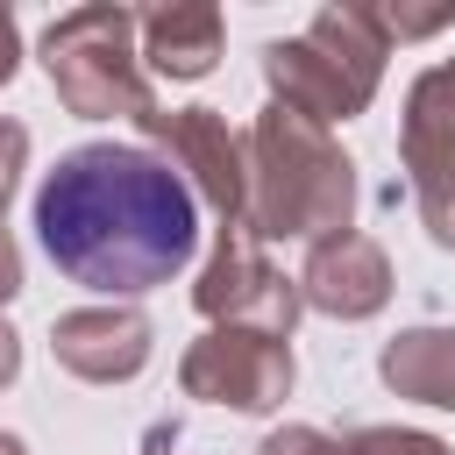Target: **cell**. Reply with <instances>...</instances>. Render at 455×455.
<instances>
[{
  "label": "cell",
  "mask_w": 455,
  "mask_h": 455,
  "mask_svg": "<svg viewBox=\"0 0 455 455\" xmlns=\"http://www.w3.org/2000/svg\"><path fill=\"white\" fill-rule=\"evenodd\" d=\"M192 313H199L206 327H256V334L291 341L306 299H299V277H284V270L263 256L256 228L242 220V228H220V235H213V256H206V270H199V284H192Z\"/></svg>",
  "instance_id": "cell-6"
},
{
  "label": "cell",
  "mask_w": 455,
  "mask_h": 455,
  "mask_svg": "<svg viewBox=\"0 0 455 455\" xmlns=\"http://www.w3.org/2000/svg\"><path fill=\"white\" fill-rule=\"evenodd\" d=\"M21 171H28V128L14 114H0V213H7L14 185H21Z\"/></svg>",
  "instance_id": "cell-16"
},
{
  "label": "cell",
  "mask_w": 455,
  "mask_h": 455,
  "mask_svg": "<svg viewBox=\"0 0 455 455\" xmlns=\"http://www.w3.org/2000/svg\"><path fill=\"white\" fill-rule=\"evenodd\" d=\"M14 291H21V249L7 235V220H0V306H14Z\"/></svg>",
  "instance_id": "cell-18"
},
{
  "label": "cell",
  "mask_w": 455,
  "mask_h": 455,
  "mask_svg": "<svg viewBox=\"0 0 455 455\" xmlns=\"http://www.w3.org/2000/svg\"><path fill=\"white\" fill-rule=\"evenodd\" d=\"M256 455H341V441L320 434V427H306V419H284V427H270L256 441Z\"/></svg>",
  "instance_id": "cell-15"
},
{
  "label": "cell",
  "mask_w": 455,
  "mask_h": 455,
  "mask_svg": "<svg viewBox=\"0 0 455 455\" xmlns=\"http://www.w3.org/2000/svg\"><path fill=\"white\" fill-rule=\"evenodd\" d=\"M43 256L107 306L171 284L199 249L192 185L142 142H78L36 185Z\"/></svg>",
  "instance_id": "cell-1"
},
{
  "label": "cell",
  "mask_w": 455,
  "mask_h": 455,
  "mask_svg": "<svg viewBox=\"0 0 455 455\" xmlns=\"http://www.w3.org/2000/svg\"><path fill=\"white\" fill-rule=\"evenodd\" d=\"M448 71H455V57H448Z\"/></svg>",
  "instance_id": "cell-22"
},
{
  "label": "cell",
  "mask_w": 455,
  "mask_h": 455,
  "mask_svg": "<svg viewBox=\"0 0 455 455\" xmlns=\"http://www.w3.org/2000/svg\"><path fill=\"white\" fill-rule=\"evenodd\" d=\"M355 220V164L334 128L263 107L249 121V228L256 242H327Z\"/></svg>",
  "instance_id": "cell-2"
},
{
  "label": "cell",
  "mask_w": 455,
  "mask_h": 455,
  "mask_svg": "<svg viewBox=\"0 0 455 455\" xmlns=\"http://www.w3.org/2000/svg\"><path fill=\"white\" fill-rule=\"evenodd\" d=\"M57 100L78 114V121H114V114H149L156 92H149V71H142V14L135 7H114V0H92V7H64L43 43H36Z\"/></svg>",
  "instance_id": "cell-4"
},
{
  "label": "cell",
  "mask_w": 455,
  "mask_h": 455,
  "mask_svg": "<svg viewBox=\"0 0 455 455\" xmlns=\"http://www.w3.org/2000/svg\"><path fill=\"white\" fill-rule=\"evenodd\" d=\"M135 128L220 228L249 220V135H235L220 107H149L135 114Z\"/></svg>",
  "instance_id": "cell-5"
},
{
  "label": "cell",
  "mask_w": 455,
  "mask_h": 455,
  "mask_svg": "<svg viewBox=\"0 0 455 455\" xmlns=\"http://www.w3.org/2000/svg\"><path fill=\"white\" fill-rule=\"evenodd\" d=\"M384 57H391V36H384L377 7L334 0V7H320L299 36L263 43V85H270L277 107L334 128V121L370 114V100H377V85H384Z\"/></svg>",
  "instance_id": "cell-3"
},
{
  "label": "cell",
  "mask_w": 455,
  "mask_h": 455,
  "mask_svg": "<svg viewBox=\"0 0 455 455\" xmlns=\"http://www.w3.org/2000/svg\"><path fill=\"white\" fill-rule=\"evenodd\" d=\"M50 355L78 384H135L156 355V327L142 306H71L50 320Z\"/></svg>",
  "instance_id": "cell-9"
},
{
  "label": "cell",
  "mask_w": 455,
  "mask_h": 455,
  "mask_svg": "<svg viewBox=\"0 0 455 455\" xmlns=\"http://www.w3.org/2000/svg\"><path fill=\"white\" fill-rule=\"evenodd\" d=\"M341 455H455V448L427 427H355L341 434Z\"/></svg>",
  "instance_id": "cell-13"
},
{
  "label": "cell",
  "mask_w": 455,
  "mask_h": 455,
  "mask_svg": "<svg viewBox=\"0 0 455 455\" xmlns=\"http://www.w3.org/2000/svg\"><path fill=\"white\" fill-rule=\"evenodd\" d=\"M164 441H178V427H156V434H149V448H142V455H164Z\"/></svg>",
  "instance_id": "cell-21"
},
{
  "label": "cell",
  "mask_w": 455,
  "mask_h": 455,
  "mask_svg": "<svg viewBox=\"0 0 455 455\" xmlns=\"http://www.w3.org/2000/svg\"><path fill=\"white\" fill-rule=\"evenodd\" d=\"M377 377L412 398V405H434V412H455V327H405L384 341L377 355Z\"/></svg>",
  "instance_id": "cell-12"
},
{
  "label": "cell",
  "mask_w": 455,
  "mask_h": 455,
  "mask_svg": "<svg viewBox=\"0 0 455 455\" xmlns=\"http://www.w3.org/2000/svg\"><path fill=\"white\" fill-rule=\"evenodd\" d=\"M21 71V21H14V7L0 0V85Z\"/></svg>",
  "instance_id": "cell-17"
},
{
  "label": "cell",
  "mask_w": 455,
  "mask_h": 455,
  "mask_svg": "<svg viewBox=\"0 0 455 455\" xmlns=\"http://www.w3.org/2000/svg\"><path fill=\"white\" fill-rule=\"evenodd\" d=\"M377 21H384V36H391V43L441 36V28H455V0H441V7H377Z\"/></svg>",
  "instance_id": "cell-14"
},
{
  "label": "cell",
  "mask_w": 455,
  "mask_h": 455,
  "mask_svg": "<svg viewBox=\"0 0 455 455\" xmlns=\"http://www.w3.org/2000/svg\"><path fill=\"white\" fill-rule=\"evenodd\" d=\"M299 299L327 320H377L391 306V256L384 242L341 228L327 242L306 249V270H299Z\"/></svg>",
  "instance_id": "cell-10"
},
{
  "label": "cell",
  "mask_w": 455,
  "mask_h": 455,
  "mask_svg": "<svg viewBox=\"0 0 455 455\" xmlns=\"http://www.w3.org/2000/svg\"><path fill=\"white\" fill-rule=\"evenodd\" d=\"M398 164H405V185H412L427 242L455 256V71L448 64H427L405 85Z\"/></svg>",
  "instance_id": "cell-8"
},
{
  "label": "cell",
  "mask_w": 455,
  "mask_h": 455,
  "mask_svg": "<svg viewBox=\"0 0 455 455\" xmlns=\"http://www.w3.org/2000/svg\"><path fill=\"white\" fill-rule=\"evenodd\" d=\"M14 377H21V334H14L7 320H0V391H7Z\"/></svg>",
  "instance_id": "cell-19"
},
{
  "label": "cell",
  "mask_w": 455,
  "mask_h": 455,
  "mask_svg": "<svg viewBox=\"0 0 455 455\" xmlns=\"http://www.w3.org/2000/svg\"><path fill=\"white\" fill-rule=\"evenodd\" d=\"M220 7L213 0H164L142 14V71L149 78H171V85H192L220 64Z\"/></svg>",
  "instance_id": "cell-11"
},
{
  "label": "cell",
  "mask_w": 455,
  "mask_h": 455,
  "mask_svg": "<svg viewBox=\"0 0 455 455\" xmlns=\"http://www.w3.org/2000/svg\"><path fill=\"white\" fill-rule=\"evenodd\" d=\"M0 455H28V441H21V434H7V427H0Z\"/></svg>",
  "instance_id": "cell-20"
},
{
  "label": "cell",
  "mask_w": 455,
  "mask_h": 455,
  "mask_svg": "<svg viewBox=\"0 0 455 455\" xmlns=\"http://www.w3.org/2000/svg\"><path fill=\"white\" fill-rule=\"evenodd\" d=\"M299 384V363H291V341L277 334H256V327H206L185 355H178V391L199 398V405H228V412H277Z\"/></svg>",
  "instance_id": "cell-7"
}]
</instances>
